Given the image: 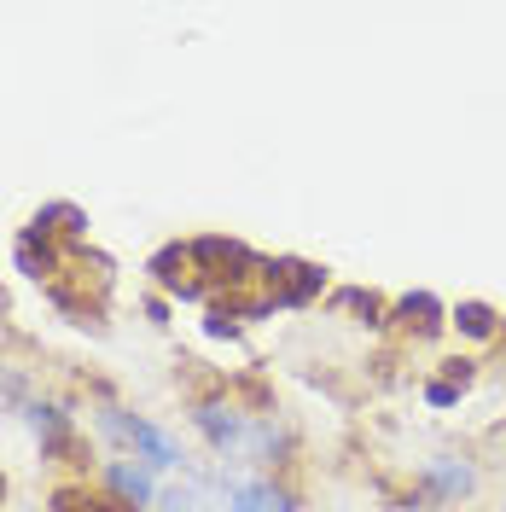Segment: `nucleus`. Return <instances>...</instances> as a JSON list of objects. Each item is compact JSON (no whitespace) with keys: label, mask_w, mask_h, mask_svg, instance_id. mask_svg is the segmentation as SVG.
I'll return each mask as SVG.
<instances>
[{"label":"nucleus","mask_w":506,"mask_h":512,"mask_svg":"<svg viewBox=\"0 0 506 512\" xmlns=\"http://www.w3.org/2000/svg\"><path fill=\"white\" fill-rule=\"evenodd\" d=\"M204 332H210V338H233V332H239V320L227 315V309H210V320H204Z\"/></svg>","instance_id":"obj_16"},{"label":"nucleus","mask_w":506,"mask_h":512,"mask_svg":"<svg viewBox=\"0 0 506 512\" xmlns=\"http://www.w3.org/2000/svg\"><path fill=\"white\" fill-rule=\"evenodd\" d=\"M53 233H88V216L76 204H41L30 222V239H53Z\"/></svg>","instance_id":"obj_8"},{"label":"nucleus","mask_w":506,"mask_h":512,"mask_svg":"<svg viewBox=\"0 0 506 512\" xmlns=\"http://www.w3.org/2000/svg\"><path fill=\"white\" fill-rule=\"evenodd\" d=\"M0 489H6V483H0Z\"/></svg>","instance_id":"obj_17"},{"label":"nucleus","mask_w":506,"mask_h":512,"mask_svg":"<svg viewBox=\"0 0 506 512\" xmlns=\"http://www.w3.org/2000/svg\"><path fill=\"white\" fill-rule=\"evenodd\" d=\"M495 309H489V303H460V309H454V326H460V332H466V338H489V332H495Z\"/></svg>","instance_id":"obj_13"},{"label":"nucleus","mask_w":506,"mask_h":512,"mask_svg":"<svg viewBox=\"0 0 506 512\" xmlns=\"http://www.w3.org/2000/svg\"><path fill=\"white\" fill-rule=\"evenodd\" d=\"M268 274H274V291H268L274 309H297V303H309V297L326 286V274H320L315 262H274Z\"/></svg>","instance_id":"obj_2"},{"label":"nucleus","mask_w":506,"mask_h":512,"mask_svg":"<svg viewBox=\"0 0 506 512\" xmlns=\"http://www.w3.org/2000/svg\"><path fill=\"white\" fill-rule=\"evenodd\" d=\"M163 512H210V501H204V489H169Z\"/></svg>","instance_id":"obj_14"},{"label":"nucleus","mask_w":506,"mask_h":512,"mask_svg":"<svg viewBox=\"0 0 506 512\" xmlns=\"http://www.w3.org/2000/svg\"><path fill=\"white\" fill-rule=\"evenodd\" d=\"M425 402H431V408H454V402H460V390H454L448 379H437V384H425Z\"/></svg>","instance_id":"obj_15"},{"label":"nucleus","mask_w":506,"mask_h":512,"mask_svg":"<svg viewBox=\"0 0 506 512\" xmlns=\"http://www.w3.org/2000/svg\"><path fill=\"white\" fill-rule=\"evenodd\" d=\"M152 274H158L163 286L175 291V297H204V274H198V262H192V245H163L152 256Z\"/></svg>","instance_id":"obj_3"},{"label":"nucleus","mask_w":506,"mask_h":512,"mask_svg":"<svg viewBox=\"0 0 506 512\" xmlns=\"http://www.w3.org/2000/svg\"><path fill=\"white\" fill-rule=\"evenodd\" d=\"M227 512H297V507H291V495L274 489V483L233 478V483H227Z\"/></svg>","instance_id":"obj_4"},{"label":"nucleus","mask_w":506,"mask_h":512,"mask_svg":"<svg viewBox=\"0 0 506 512\" xmlns=\"http://www.w3.org/2000/svg\"><path fill=\"white\" fill-rule=\"evenodd\" d=\"M396 315L408 320L419 338H431V332L443 326V303H437L431 291H413V297H402V303H396Z\"/></svg>","instance_id":"obj_10"},{"label":"nucleus","mask_w":506,"mask_h":512,"mask_svg":"<svg viewBox=\"0 0 506 512\" xmlns=\"http://www.w3.org/2000/svg\"><path fill=\"white\" fill-rule=\"evenodd\" d=\"M192 262L198 274H222V280H233L227 268H256V256L239 239H192Z\"/></svg>","instance_id":"obj_5"},{"label":"nucleus","mask_w":506,"mask_h":512,"mask_svg":"<svg viewBox=\"0 0 506 512\" xmlns=\"http://www.w3.org/2000/svg\"><path fill=\"white\" fill-rule=\"evenodd\" d=\"M192 419H198V431H204L216 448H239L245 443V419L233 414V408H222V402H204Z\"/></svg>","instance_id":"obj_7"},{"label":"nucleus","mask_w":506,"mask_h":512,"mask_svg":"<svg viewBox=\"0 0 506 512\" xmlns=\"http://www.w3.org/2000/svg\"><path fill=\"white\" fill-rule=\"evenodd\" d=\"M99 425H105L111 437H123V443L140 454V466H146V472H169V466H181V448H175V437H169V431H158V425L123 414V408H105V414H99Z\"/></svg>","instance_id":"obj_1"},{"label":"nucleus","mask_w":506,"mask_h":512,"mask_svg":"<svg viewBox=\"0 0 506 512\" xmlns=\"http://www.w3.org/2000/svg\"><path fill=\"white\" fill-rule=\"evenodd\" d=\"M477 483L472 466H460V460H448V454H437V460H425V489H437V495H466Z\"/></svg>","instance_id":"obj_9"},{"label":"nucleus","mask_w":506,"mask_h":512,"mask_svg":"<svg viewBox=\"0 0 506 512\" xmlns=\"http://www.w3.org/2000/svg\"><path fill=\"white\" fill-rule=\"evenodd\" d=\"M105 483H111V495H117V501H128L134 512H140L146 501H152V472H146V466L111 460V466H105Z\"/></svg>","instance_id":"obj_6"},{"label":"nucleus","mask_w":506,"mask_h":512,"mask_svg":"<svg viewBox=\"0 0 506 512\" xmlns=\"http://www.w3.org/2000/svg\"><path fill=\"white\" fill-rule=\"evenodd\" d=\"M53 512H134V507L117 501V495H94V489H59Z\"/></svg>","instance_id":"obj_11"},{"label":"nucleus","mask_w":506,"mask_h":512,"mask_svg":"<svg viewBox=\"0 0 506 512\" xmlns=\"http://www.w3.org/2000/svg\"><path fill=\"white\" fill-rule=\"evenodd\" d=\"M30 425L41 431V443H47V448H64V443H70V419H64V408H53V402H35V408H30Z\"/></svg>","instance_id":"obj_12"}]
</instances>
